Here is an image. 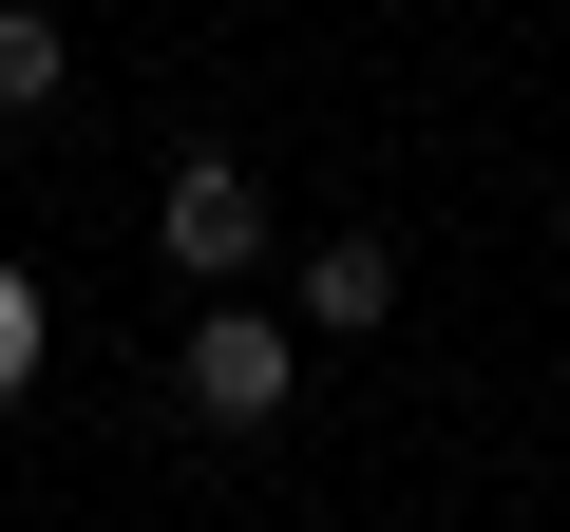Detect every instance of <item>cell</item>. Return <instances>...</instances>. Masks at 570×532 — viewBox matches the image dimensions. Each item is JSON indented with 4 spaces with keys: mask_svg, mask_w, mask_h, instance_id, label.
<instances>
[{
    "mask_svg": "<svg viewBox=\"0 0 570 532\" xmlns=\"http://www.w3.org/2000/svg\"><path fill=\"white\" fill-rule=\"evenodd\" d=\"M171 400L209 418V437H266L285 400H305V305H247V286H190V343H171Z\"/></svg>",
    "mask_w": 570,
    "mask_h": 532,
    "instance_id": "1",
    "label": "cell"
},
{
    "mask_svg": "<svg viewBox=\"0 0 570 532\" xmlns=\"http://www.w3.org/2000/svg\"><path fill=\"white\" fill-rule=\"evenodd\" d=\"M153 247H171V286H247V266H266V171L247 152H171Z\"/></svg>",
    "mask_w": 570,
    "mask_h": 532,
    "instance_id": "2",
    "label": "cell"
},
{
    "mask_svg": "<svg viewBox=\"0 0 570 532\" xmlns=\"http://www.w3.org/2000/svg\"><path fill=\"white\" fill-rule=\"evenodd\" d=\"M381 324H400V247L381 228H324L305 247V343H381Z\"/></svg>",
    "mask_w": 570,
    "mask_h": 532,
    "instance_id": "3",
    "label": "cell"
},
{
    "mask_svg": "<svg viewBox=\"0 0 570 532\" xmlns=\"http://www.w3.org/2000/svg\"><path fill=\"white\" fill-rule=\"evenodd\" d=\"M77 96V20L58 0H0V115H58Z\"/></svg>",
    "mask_w": 570,
    "mask_h": 532,
    "instance_id": "4",
    "label": "cell"
},
{
    "mask_svg": "<svg viewBox=\"0 0 570 532\" xmlns=\"http://www.w3.org/2000/svg\"><path fill=\"white\" fill-rule=\"evenodd\" d=\"M39 381V286H0V400Z\"/></svg>",
    "mask_w": 570,
    "mask_h": 532,
    "instance_id": "5",
    "label": "cell"
}]
</instances>
